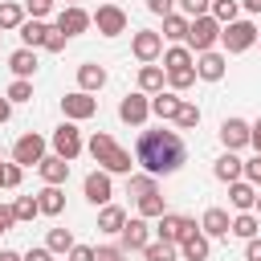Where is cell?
<instances>
[{
	"mask_svg": "<svg viewBox=\"0 0 261 261\" xmlns=\"http://www.w3.org/2000/svg\"><path fill=\"white\" fill-rule=\"evenodd\" d=\"M65 41H69V37H65V33H61L57 24H53V29L45 33V49H49V53H61V49H65Z\"/></svg>",
	"mask_w": 261,
	"mask_h": 261,
	"instance_id": "obj_42",
	"label": "cell"
},
{
	"mask_svg": "<svg viewBox=\"0 0 261 261\" xmlns=\"http://www.w3.org/2000/svg\"><path fill=\"white\" fill-rule=\"evenodd\" d=\"M94 261H122L118 249H94Z\"/></svg>",
	"mask_w": 261,
	"mask_h": 261,
	"instance_id": "obj_50",
	"label": "cell"
},
{
	"mask_svg": "<svg viewBox=\"0 0 261 261\" xmlns=\"http://www.w3.org/2000/svg\"><path fill=\"white\" fill-rule=\"evenodd\" d=\"M20 163H4V175H0V188H20Z\"/></svg>",
	"mask_w": 261,
	"mask_h": 261,
	"instance_id": "obj_43",
	"label": "cell"
},
{
	"mask_svg": "<svg viewBox=\"0 0 261 261\" xmlns=\"http://www.w3.org/2000/svg\"><path fill=\"white\" fill-rule=\"evenodd\" d=\"M0 37H4V33H0Z\"/></svg>",
	"mask_w": 261,
	"mask_h": 261,
	"instance_id": "obj_62",
	"label": "cell"
},
{
	"mask_svg": "<svg viewBox=\"0 0 261 261\" xmlns=\"http://www.w3.org/2000/svg\"><path fill=\"white\" fill-rule=\"evenodd\" d=\"M73 249V232L69 228H49V253H69Z\"/></svg>",
	"mask_w": 261,
	"mask_h": 261,
	"instance_id": "obj_36",
	"label": "cell"
},
{
	"mask_svg": "<svg viewBox=\"0 0 261 261\" xmlns=\"http://www.w3.org/2000/svg\"><path fill=\"white\" fill-rule=\"evenodd\" d=\"M220 41H224L228 53H245V49L257 41V24H253V20H232V24L220 29Z\"/></svg>",
	"mask_w": 261,
	"mask_h": 261,
	"instance_id": "obj_4",
	"label": "cell"
},
{
	"mask_svg": "<svg viewBox=\"0 0 261 261\" xmlns=\"http://www.w3.org/2000/svg\"><path fill=\"white\" fill-rule=\"evenodd\" d=\"M0 175H4V163H0Z\"/></svg>",
	"mask_w": 261,
	"mask_h": 261,
	"instance_id": "obj_58",
	"label": "cell"
},
{
	"mask_svg": "<svg viewBox=\"0 0 261 261\" xmlns=\"http://www.w3.org/2000/svg\"><path fill=\"white\" fill-rule=\"evenodd\" d=\"M37 212H41V208H37V196H20V200L12 204V216H16V220H33Z\"/></svg>",
	"mask_w": 261,
	"mask_h": 261,
	"instance_id": "obj_39",
	"label": "cell"
},
{
	"mask_svg": "<svg viewBox=\"0 0 261 261\" xmlns=\"http://www.w3.org/2000/svg\"><path fill=\"white\" fill-rule=\"evenodd\" d=\"M249 143H253V147H257V155H261V122H253V126H249Z\"/></svg>",
	"mask_w": 261,
	"mask_h": 261,
	"instance_id": "obj_53",
	"label": "cell"
},
{
	"mask_svg": "<svg viewBox=\"0 0 261 261\" xmlns=\"http://www.w3.org/2000/svg\"><path fill=\"white\" fill-rule=\"evenodd\" d=\"M192 228H200V224H196V220H188V216L163 212V216H159V228H155V232H159V241H171V245H179V241H184V237H188Z\"/></svg>",
	"mask_w": 261,
	"mask_h": 261,
	"instance_id": "obj_6",
	"label": "cell"
},
{
	"mask_svg": "<svg viewBox=\"0 0 261 261\" xmlns=\"http://www.w3.org/2000/svg\"><path fill=\"white\" fill-rule=\"evenodd\" d=\"M90 24H98L102 37H118V33H126V12H122L118 4H102V8L90 16Z\"/></svg>",
	"mask_w": 261,
	"mask_h": 261,
	"instance_id": "obj_5",
	"label": "cell"
},
{
	"mask_svg": "<svg viewBox=\"0 0 261 261\" xmlns=\"http://www.w3.org/2000/svg\"><path fill=\"white\" fill-rule=\"evenodd\" d=\"M257 41H261V33H257Z\"/></svg>",
	"mask_w": 261,
	"mask_h": 261,
	"instance_id": "obj_59",
	"label": "cell"
},
{
	"mask_svg": "<svg viewBox=\"0 0 261 261\" xmlns=\"http://www.w3.org/2000/svg\"><path fill=\"white\" fill-rule=\"evenodd\" d=\"M212 171H216V179H224V184H237V179L245 175V163H241L232 151H224V155L216 159V167H212Z\"/></svg>",
	"mask_w": 261,
	"mask_h": 261,
	"instance_id": "obj_20",
	"label": "cell"
},
{
	"mask_svg": "<svg viewBox=\"0 0 261 261\" xmlns=\"http://www.w3.org/2000/svg\"><path fill=\"white\" fill-rule=\"evenodd\" d=\"M257 208H261V196H257Z\"/></svg>",
	"mask_w": 261,
	"mask_h": 261,
	"instance_id": "obj_57",
	"label": "cell"
},
{
	"mask_svg": "<svg viewBox=\"0 0 261 261\" xmlns=\"http://www.w3.org/2000/svg\"><path fill=\"white\" fill-rule=\"evenodd\" d=\"M163 212H167V208H163V196H159V192H151V196H143V200H139V216H143V220L163 216Z\"/></svg>",
	"mask_w": 261,
	"mask_h": 261,
	"instance_id": "obj_35",
	"label": "cell"
},
{
	"mask_svg": "<svg viewBox=\"0 0 261 261\" xmlns=\"http://www.w3.org/2000/svg\"><path fill=\"white\" fill-rule=\"evenodd\" d=\"M228 224H232V220H228L224 208H208L204 220H200V232H204V237H228Z\"/></svg>",
	"mask_w": 261,
	"mask_h": 261,
	"instance_id": "obj_19",
	"label": "cell"
},
{
	"mask_svg": "<svg viewBox=\"0 0 261 261\" xmlns=\"http://www.w3.org/2000/svg\"><path fill=\"white\" fill-rule=\"evenodd\" d=\"M245 175H249V184H261V155L245 163Z\"/></svg>",
	"mask_w": 261,
	"mask_h": 261,
	"instance_id": "obj_48",
	"label": "cell"
},
{
	"mask_svg": "<svg viewBox=\"0 0 261 261\" xmlns=\"http://www.w3.org/2000/svg\"><path fill=\"white\" fill-rule=\"evenodd\" d=\"M237 12H241V4H237V0H212V12H208V16H212L216 24H232V20H237Z\"/></svg>",
	"mask_w": 261,
	"mask_h": 261,
	"instance_id": "obj_29",
	"label": "cell"
},
{
	"mask_svg": "<svg viewBox=\"0 0 261 261\" xmlns=\"http://www.w3.org/2000/svg\"><path fill=\"white\" fill-rule=\"evenodd\" d=\"M245 4V12H261V0H241Z\"/></svg>",
	"mask_w": 261,
	"mask_h": 261,
	"instance_id": "obj_56",
	"label": "cell"
},
{
	"mask_svg": "<svg viewBox=\"0 0 261 261\" xmlns=\"http://www.w3.org/2000/svg\"><path fill=\"white\" fill-rule=\"evenodd\" d=\"M147 241H151V228H147L143 216H135V220H126L122 232H118V253H135V249H143Z\"/></svg>",
	"mask_w": 261,
	"mask_h": 261,
	"instance_id": "obj_7",
	"label": "cell"
},
{
	"mask_svg": "<svg viewBox=\"0 0 261 261\" xmlns=\"http://www.w3.org/2000/svg\"><path fill=\"white\" fill-rule=\"evenodd\" d=\"M77 86H82V94H94V90H102V86H106V69H102V65H94V61L77 65Z\"/></svg>",
	"mask_w": 261,
	"mask_h": 261,
	"instance_id": "obj_17",
	"label": "cell"
},
{
	"mask_svg": "<svg viewBox=\"0 0 261 261\" xmlns=\"http://www.w3.org/2000/svg\"><path fill=\"white\" fill-rule=\"evenodd\" d=\"M37 167H41V179H45V184H53V188H57V184H65V175H69V163H65L61 155H45Z\"/></svg>",
	"mask_w": 261,
	"mask_h": 261,
	"instance_id": "obj_18",
	"label": "cell"
},
{
	"mask_svg": "<svg viewBox=\"0 0 261 261\" xmlns=\"http://www.w3.org/2000/svg\"><path fill=\"white\" fill-rule=\"evenodd\" d=\"M8 65H12V73H16V77H24V82H29V77L37 73V53H33V49H16V53L8 57Z\"/></svg>",
	"mask_w": 261,
	"mask_h": 261,
	"instance_id": "obj_21",
	"label": "cell"
},
{
	"mask_svg": "<svg viewBox=\"0 0 261 261\" xmlns=\"http://www.w3.org/2000/svg\"><path fill=\"white\" fill-rule=\"evenodd\" d=\"M86 200L90 204H110V175L106 171H90L86 175Z\"/></svg>",
	"mask_w": 261,
	"mask_h": 261,
	"instance_id": "obj_16",
	"label": "cell"
},
{
	"mask_svg": "<svg viewBox=\"0 0 261 261\" xmlns=\"http://www.w3.org/2000/svg\"><path fill=\"white\" fill-rule=\"evenodd\" d=\"M45 33H49V24H45V20H24V24H20V41H24V49L45 45Z\"/></svg>",
	"mask_w": 261,
	"mask_h": 261,
	"instance_id": "obj_25",
	"label": "cell"
},
{
	"mask_svg": "<svg viewBox=\"0 0 261 261\" xmlns=\"http://www.w3.org/2000/svg\"><path fill=\"white\" fill-rule=\"evenodd\" d=\"M184 159H188V147H184V139H179V130H143L139 135V143H135V163L147 171V175H171V171H179L184 167Z\"/></svg>",
	"mask_w": 261,
	"mask_h": 261,
	"instance_id": "obj_1",
	"label": "cell"
},
{
	"mask_svg": "<svg viewBox=\"0 0 261 261\" xmlns=\"http://www.w3.org/2000/svg\"><path fill=\"white\" fill-rule=\"evenodd\" d=\"M220 143H224L228 151L245 147V143H249V122H245V118H224V122H220Z\"/></svg>",
	"mask_w": 261,
	"mask_h": 261,
	"instance_id": "obj_14",
	"label": "cell"
},
{
	"mask_svg": "<svg viewBox=\"0 0 261 261\" xmlns=\"http://www.w3.org/2000/svg\"><path fill=\"white\" fill-rule=\"evenodd\" d=\"M24 8L33 12V20H41V16H45V12L53 8V0H24Z\"/></svg>",
	"mask_w": 261,
	"mask_h": 261,
	"instance_id": "obj_45",
	"label": "cell"
},
{
	"mask_svg": "<svg viewBox=\"0 0 261 261\" xmlns=\"http://www.w3.org/2000/svg\"><path fill=\"white\" fill-rule=\"evenodd\" d=\"M0 261H24L20 253H12V249H0Z\"/></svg>",
	"mask_w": 261,
	"mask_h": 261,
	"instance_id": "obj_55",
	"label": "cell"
},
{
	"mask_svg": "<svg viewBox=\"0 0 261 261\" xmlns=\"http://www.w3.org/2000/svg\"><path fill=\"white\" fill-rule=\"evenodd\" d=\"M69 4H77V0H69Z\"/></svg>",
	"mask_w": 261,
	"mask_h": 261,
	"instance_id": "obj_60",
	"label": "cell"
},
{
	"mask_svg": "<svg viewBox=\"0 0 261 261\" xmlns=\"http://www.w3.org/2000/svg\"><path fill=\"white\" fill-rule=\"evenodd\" d=\"M257 228H261V224H257V216H253V212H241V216L228 224V232H237V237H245V241H253V237H257Z\"/></svg>",
	"mask_w": 261,
	"mask_h": 261,
	"instance_id": "obj_31",
	"label": "cell"
},
{
	"mask_svg": "<svg viewBox=\"0 0 261 261\" xmlns=\"http://www.w3.org/2000/svg\"><path fill=\"white\" fill-rule=\"evenodd\" d=\"M188 65H192V53H188L184 45H175V49L163 53V69H167V73H171V69H188Z\"/></svg>",
	"mask_w": 261,
	"mask_h": 261,
	"instance_id": "obj_33",
	"label": "cell"
},
{
	"mask_svg": "<svg viewBox=\"0 0 261 261\" xmlns=\"http://www.w3.org/2000/svg\"><path fill=\"white\" fill-rule=\"evenodd\" d=\"M147 114H151V98H147V94H126V98L118 102V118L130 122V126H143Z\"/></svg>",
	"mask_w": 261,
	"mask_h": 261,
	"instance_id": "obj_8",
	"label": "cell"
},
{
	"mask_svg": "<svg viewBox=\"0 0 261 261\" xmlns=\"http://www.w3.org/2000/svg\"><path fill=\"white\" fill-rule=\"evenodd\" d=\"M167 82H171V90H188V86L196 82V69H192V65H188V69H171Z\"/></svg>",
	"mask_w": 261,
	"mask_h": 261,
	"instance_id": "obj_40",
	"label": "cell"
},
{
	"mask_svg": "<svg viewBox=\"0 0 261 261\" xmlns=\"http://www.w3.org/2000/svg\"><path fill=\"white\" fill-rule=\"evenodd\" d=\"M37 208H41V212H45V216H57V212H61V208H65V192H61V188H53V184H49V188H45V192H37Z\"/></svg>",
	"mask_w": 261,
	"mask_h": 261,
	"instance_id": "obj_23",
	"label": "cell"
},
{
	"mask_svg": "<svg viewBox=\"0 0 261 261\" xmlns=\"http://www.w3.org/2000/svg\"><path fill=\"white\" fill-rule=\"evenodd\" d=\"M139 90L143 94H159L163 90V69L159 65H143L139 69Z\"/></svg>",
	"mask_w": 261,
	"mask_h": 261,
	"instance_id": "obj_27",
	"label": "cell"
},
{
	"mask_svg": "<svg viewBox=\"0 0 261 261\" xmlns=\"http://www.w3.org/2000/svg\"><path fill=\"white\" fill-rule=\"evenodd\" d=\"M61 110H65V118H69V122H82V118H90V114L98 110V102H94L90 94H82V90H77V94H65V98H61Z\"/></svg>",
	"mask_w": 261,
	"mask_h": 261,
	"instance_id": "obj_11",
	"label": "cell"
},
{
	"mask_svg": "<svg viewBox=\"0 0 261 261\" xmlns=\"http://www.w3.org/2000/svg\"><path fill=\"white\" fill-rule=\"evenodd\" d=\"M126 192H130L135 200H143V196H151V192H159V188H155V175H130Z\"/></svg>",
	"mask_w": 261,
	"mask_h": 261,
	"instance_id": "obj_34",
	"label": "cell"
},
{
	"mask_svg": "<svg viewBox=\"0 0 261 261\" xmlns=\"http://www.w3.org/2000/svg\"><path fill=\"white\" fill-rule=\"evenodd\" d=\"M53 151H57L65 163L82 151V135H77V126H73V122H61V126L53 130Z\"/></svg>",
	"mask_w": 261,
	"mask_h": 261,
	"instance_id": "obj_9",
	"label": "cell"
},
{
	"mask_svg": "<svg viewBox=\"0 0 261 261\" xmlns=\"http://www.w3.org/2000/svg\"><path fill=\"white\" fill-rule=\"evenodd\" d=\"M8 114H12V102H8V98H0V122H8Z\"/></svg>",
	"mask_w": 261,
	"mask_h": 261,
	"instance_id": "obj_54",
	"label": "cell"
},
{
	"mask_svg": "<svg viewBox=\"0 0 261 261\" xmlns=\"http://www.w3.org/2000/svg\"><path fill=\"white\" fill-rule=\"evenodd\" d=\"M228 200H232V208H241V212H249L253 204H257V188L253 184H228Z\"/></svg>",
	"mask_w": 261,
	"mask_h": 261,
	"instance_id": "obj_22",
	"label": "cell"
},
{
	"mask_svg": "<svg viewBox=\"0 0 261 261\" xmlns=\"http://www.w3.org/2000/svg\"><path fill=\"white\" fill-rule=\"evenodd\" d=\"M224 65H228V61H224L220 53L208 49V53H200V61H196V77H204V82H220V77H224Z\"/></svg>",
	"mask_w": 261,
	"mask_h": 261,
	"instance_id": "obj_15",
	"label": "cell"
},
{
	"mask_svg": "<svg viewBox=\"0 0 261 261\" xmlns=\"http://www.w3.org/2000/svg\"><path fill=\"white\" fill-rule=\"evenodd\" d=\"M171 4H175V0H147V12H155V16H171Z\"/></svg>",
	"mask_w": 261,
	"mask_h": 261,
	"instance_id": "obj_46",
	"label": "cell"
},
{
	"mask_svg": "<svg viewBox=\"0 0 261 261\" xmlns=\"http://www.w3.org/2000/svg\"><path fill=\"white\" fill-rule=\"evenodd\" d=\"M122 224H126V212H122V208L106 204V208L98 212V228H102V232H122Z\"/></svg>",
	"mask_w": 261,
	"mask_h": 261,
	"instance_id": "obj_26",
	"label": "cell"
},
{
	"mask_svg": "<svg viewBox=\"0 0 261 261\" xmlns=\"http://www.w3.org/2000/svg\"><path fill=\"white\" fill-rule=\"evenodd\" d=\"M179 245H184V257H188V261H204V257H208V237H204L200 228H192Z\"/></svg>",
	"mask_w": 261,
	"mask_h": 261,
	"instance_id": "obj_24",
	"label": "cell"
},
{
	"mask_svg": "<svg viewBox=\"0 0 261 261\" xmlns=\"http://www.w3.org/2000/svg\"><path fill=\"white\" fill-rule=\"evenodd\" d=\"M163 37H167V41H184V37H188V16H175V12L163 16Z\"/></svg>",
	"mask_w": 261,
	"mask_h": 261,
	"instance_id": "obj_32",
	"label": "cell"
},
{
	"mask_svg": "<svg viewBox=\"0 0 261 261\" xmlns=\"http://www.w3.org/2000/svg\"><path fill=\"white\" fill-rule=\"evenodd\" d=\"M57 29H61L65 37H77V33H86V29H90V12H86V8H77V4H69V8H61Z\"/></svg>",
	"mask_w": 261,
	"mask_h": 261,
	"instance_id": "obj_12",
	"label": "cell"
},
{
	"mask_svg": "<svg viewBox=\"0 0 261 261\" xmlns=\"http://www.w3.org/2000/svg\"><path fill=\"white\" fill-rule=\"evenodd\" d=\"M175 122H179L184 130H192V126L200 122V106H196V102H179V110H175Z\"/></svg>",
	"mask_w": 261,
	"mask_h": 261,
	"instance_id": "obj_38",
	"label": "cell"
},
{
	"mask_svg": "<svg viewBox=\"0 0 261 261\" xmlns=\"http://www.w3.org/2000/svg\"><path fill=\"white\" fill-rule=\"evenodd\" d=\"M130 49H135V57H139V61H155V57L163 53V37H159V33H151V29H143V33H135Z\"/></svg>",
	"mask_w": 261,
	"mask_h": 261,
	"instance_id": "obj_13",
	"label": "cell"
},
{
	"mask_svg": "<svg viewBox=\"0 0 261 261\" xmlns=\"http://www.w3.org/2000/svg\"><path fill=\"white\" fill-rule=\"evenodd\" d=\"M188 49H196V53H208L216 41H220V24L212 20V16H196V20H188Z\"/></svg>",
	"mask_w": 261,
	"mask_h": 261,
	"instance_id": "obj_3",
	"label": "cell"
},
{
	"mask_svg": "<svg viewBox=\"0 0 261 261\" xmlns=\"http://www.w3.org/2000/svg\"><path fill=\"white\" fill-rule=\"evenodd\" d=\"M245 257H249V261H261V237H253V241L245 245Z\"/></svg>",
	"mask_w": 261,
	"mask_h": 261,
	"instance_id": "obj_49",
	"label": "cell"
},
{
	"mask_svg": "<svg viewBox=\"0 0 261 261\" xmlns=\"http://www.w3.org/2000/svg\"><path fill=\"white\" fill-rule=\"evenodd\" d=\"M24 24V8L20 4H0V29H20Z\"/></svg>",
	"mask_w": 261,
	"mask_h": 261,
	"instance_id": "obj_37",
	"label": "cell"
},
{
	"mask_svg": "<svg viewBox=\"0 0 261 261\" xmlns=\"http://www.w3.org/2000/svg\"><path fill=\"white\" fill-rule=\"evenodd\" d=\"M179 8L196 20V16H208V8H212V0H179Z\"/></svg>",
	"mask_w": 261,
	"mask_h": 261,
	"instance_id": "obj_44",
	"label": "cell"
},
{
	"mask_svg": "<svg viewBox=\"0 0 261 261\" xmlns=\"http://www.w3.org/2000/svg\"><path fill=\"white\" fill-rule=\"evenodd\" d=\"M90 155H94V163H102L106 175H130V151H122L106 130H98L90 139Z\"/></svg>",
	"mask_w": 261,
	"mask_h": 261,
	"instance_id": "obj_2",
	"label": "cell"
},
{
	"mask_svg": "<svg viewBox=\"0 0 261 261\" xmlns=\"http://www.w3.org/2000/svg\"><path fill=\"white\" fill-rule=\"evenodd\" d=\"M33 98V86L24 82V77H16L12 86H8V102H29Z\"/></svg>",
	"mask_w": 261,
	"mask_h": 261,
	"instance_id": "obj_41",
	"label": "cell"
},
{
	"mask_svg": "<svg viewBox=\"0 0 261 261\" xmlns=\"http://www.w3.org/2000/svg\"><path fill=\"white\" fill-rule=\"evenodd\" d=\"M0 232H4V228H0Z\"/></svg>",
	"mask_w": 261,
	"mask_h": 261,
	"instance_id": "obj_61",
	"label": "cell"
},
{
	"mask_svg": "<svg viewBox=\"0 0 261 261\" xmlns=\"http://www.w3.org/2000/svg\"><path fill=\"white\" fill-rule=\"evenodd\" d=\"M12 159H16L20 167H33V163H41V159H45V139H41V135H24V139H16V147H12Z\"/></svg>",
	"mask_w": 261,
	"mask_h": 261,
	"instance_id": "obj_10",
	"label": "cell"
},
{
	"mask_svg": "<svg viewBox=\"0 0 261 261\" xmlns=\"http://www.w3.org/2000/svg\"><path fill=\"white\" fill-rule=\"evenodd\" d=\"M143 257L147 261H175V245L171 241H147L143 245Z\"/></svg>",
	"mask_w": 261,
	"mask_h": 261,
	"instance_id": "obj_30",
	"label": "cell"
},
{
	"mask_svg": "<svg viewBox=\"0 0 261 261\" xmlns=\"http://www.w3.org/2000/svg\"><path fill=\"white\" fill-rule=\"evenodd\" d=\"M69 261H94V249L90 245H73L69 249Z\"/></svg>",
	"mask_w": 261,
	"mask_h": 261,
	"instance_id": "obj_47",
	"label": "cell"
},
{
	"mask_svg": "<svg viewBox=\"0 0 261 261\" xmlns=\"http://www.w3.org/2000/svg\"><path fill=\"white\" fill-rule=\"evenodd\" d=\"M12 224H16V216H12V208H4V204H0V228H4V232H8V228H12Z\"/></svg>",
	"mask_w": 261,
	"mask_h": 261,
	"instance_id": "obj_51",
	"label": "cell"
},
{
	"mask_svg": "<svg viewBox=\"0 0 261 261\" xmlns=\"http://www.w3.org/2000/svg\"><path fill=\"white\" fill-rule=\"evenodd\" d=\"M24 261H53V253H49V249H29Z\"/></svg>",
	"mask_w": 261,
	"mask_h": 261,
	"instance_id": "obj_52",
	"label": "cell"
},
{
	"mask_svg": "<svg viewBox=\"0 0 261 261\" xmlns=\"http://www.w3.org/2000/svg\"><path fill=\"white\" fill-rule=\"evenodd\" d=\"M151 110H155L159 118H175V110H179V98H175L171 90H159V94L151 98Z\"/></svg>",
	"mask_w": 261,
	"mask_h": 261,
	"instance_id": "obj_28",
	"label": "cell"
}]
</instances>
